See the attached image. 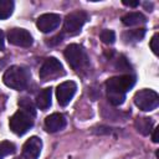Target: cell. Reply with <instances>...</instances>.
I'll list each match as a JSON object with an SVG mask.
<instances>
[{
    "label": "cell",
    "instance_id": "obj_1",
    "mask_svg": "<svg viewBox=\"0 0 159 159\" xmlns=\"http://www.w3.org/2000/svg\"><path fill=\"white\" fill-rule=\"evenodd\" d=\"M135 77L133 75L125 73L122 76H116L106 82V91L108 101L113 106H120L123 104L125 99V93L134 86Z\"/></svg>",
    "mask_w": 159,
    "mask_h": 159
},
{
    "label": "cell",
    "instance_id": "obj_2",
    "mask_svg": "<svg viewBox=\"0 0 159 159\" xmlns=\"http://www.w3.org/2000/svg\"><path fill=\"white\" fill-rule=\"evenodd\" d=\"M29 80H30V73L22 66H11L5 71L2 76L4 83L7 87L17 91L25 89L29 84Z\"/></svg>",
    "mask_w": 159,
    "mask_h": 159
},
{
    "label": "cell",
    "instance_id": "obj_3",
    "mask_svg": "<svg viewBox=\"0 0 159 159\" xmlns=\"http://www.w3.org/2000/svg\"><path fill=\"white\" fill-rule=\"evenodd\" d=\"M63 53H65V58L67 60L68 65L75 71H80L88 65V57H87L86 51L83 50L82 46H80L77 43L68 45L65 48Z\"/></svg>",
    "mask_w": 159,
    "mask_h": 159
},
{
    "label": "cell",
    "instance_id": "obj_4",
    "mask_svg": "<svg viewBox=\"0 0 159 159\" xmlns=\"http://www.w3.org/2000/svg\"><path fill=\"white\" fill-rule=\"evenodd\" d=\"M34 117L35 116L30 114L29 112L19 109L17 112H15L12 114V117L9 120V127L11 129V132L17 135L25 134L34 125Z\"/></svg>",
    "mask_w": 159,
    "mask_h": 159
},
{
    "label": "cell",
    "instance_id": "obj_5",
    "mask_svg": "<svg viewBox=\"0 0 159 159\" xmlns=\"http://www.w3.org/2000/svg\"><path fill=\"white\" fill-rule=\"evenodd\" d=\"M87 20H88V15L84 11L78 10V11L70 12L63 21V32L70 36H75L80 34L81 29L83 27Z\"/></svg>",
    "mask_w": 159,
    "mask_h": 159
},
{
    "label": "cell",
    "instance_id": "obj_6",
    "mask_svg": "<svg viewBox=\"0 0 159 159\" xmlns=\"http://www.w3.org/2000/svg\"><path fill=\"white\" fill-rule=\"evenodd\" d=\"M133 99L134 104L144 112L153 111L159 104V96L153 89H140L134 94Z\"/></svg>",
    "mask_w": 159,
    "mask_h": 159
},
{
    "label": "cell",
    "instance_id": "obj_7",
    "mask_svg": "<svg viewBox=\"0 0 159 159\" xmlns=\"http://www.w3.org/2000/svg\"><path fill=\"white\" fill-rule=\"evenodd\" d=\"M40 78L43 81H47L50 78L57 77L60 75H63V67L61 62L55 57H48L40 68Z\"/></svg>",
    "mask_w": 159,
    "mask_h": 159
},
{
    "label": "cell",
    "instance_id": "obj_8",
    "mask_svg": "<svg viewBox=\"0 0 159 159\" xmlns=\"http://www.w3.org/2000/svg\"><path fill=\"white\" fill-rule=\"evenodd\" d=\"M76 91H77V84L73 81H65L60 83L56 88V97L58 104L62 107L67 106L72 101Z\"/></svg>",
    "mask_w": 159,
    "mask_h": 159
},
{
    "label": "cell",
    "instance_id": "obj_9",
    "mask_svg": "<svg viewBox=\"0 0 159 159\" xmlns=\"http://www.w3.org/2000/svg\"><path fill=\"white\" fill-rule=\"evenodd\" d=\"M7 40L10 43H12L15 46H20V47H30L34 42L32 35L27 30L20 29V27H15V29L9 30Z\"/></svg>",
    "mask_w": 159,
    "mask_h": 159
},
{
    "label": "cell",
    "instance_id": "obj_10",
    "mask_svg": "<svg viewBox=\"0 0 159 159\" xmlns=\"http://www.w3.org/2000/svg\"><path fill=\"white\" fill-rule=\"evenodd\" d=\"M60 24H61V16L58 14H53V12L43 14V15L39 16L36 20L37 29L45 34L56 30L60 26Z\"/></svg>",
    "mask_w": 159,
    "mask_h": 159
},
{
    "label": "cell",
    "instance_id": "obj_11",
    "mask_svg": "<svg viewBox=\"0 0 159 159\" xmlns=\"http://www.w3.org/2000/svg\"><path fill=\"white\" fill-rule=\"evenodd\" d=\"M42 149V142L39 137H30L22 147V157L25 159H37Z\"/></svg>",
    "mask_w": 159,
    "mask_h": 159
},
{
    "label": "cell",
    "instance_id": "obj_12",
    "mask_svg": "<svg viewBox=\"0 0 159 159\" xmlns=\"http://www.w3.org/2000/svg\"><path fill=\"white\" fill-rule=\"evenodd\" d=\"M65 125H66V118L61 113H52V114L47 116L45 119V128L50 133L58 132V130L63 129Z\"/></svg>",
    "mask_w": 159,
    "mask_h": 159
},
{
    "label": "cell",
    "instance_id": "obj_13",
    "mask_svg": "<svg viewBox=\"0 0 159 159\" xmlns=\"http://www.w3.org/2000/svg\"><path fill=\"white\" fill-rule=\"evenodd\" d=\"M145 21H147L145 16L142 12H138V11L128 12V14L123 15V17H122V22H123L124 26H135V25L144 24Z\"/></svg>",
    "mask_w": 159,
    "mask_h": 159
},
{
    "label": "cell",
    "instance_id": "obj_14",
    "mask_svg": "<svg viewBox=\"0 0 159 159\" xmlns=\"http://www.w3.org/2000/svg\"><path fill=\"white\" fill-rule=\"evenodd\" d=\"M51 97H52V89L51 88H43L36 96V106L42 111L47 109L51 106Z\"/></svg>",
    "mask_w": 159,
    "mask_h": 159
},
{
    "label": "cell",
    "instance_id": "obj_15",
    "mask_svg": "<svg viewBox=\"0 0 159 159\" xmlns=\"http://www.w3.org/2000/svg\"><path fill=\"white\" fill-rule=\"evenodd\" d=\"M134 125L140 134L148 135L153 129V120L148 117H138L134 122Z\"/></svg>",
    "mask_w": 159,
    "mask_h": 159
},
{
    "label": "cell",
    "instance_id": "obj_16",
    "mask_svg": "<svg viewBox=\"0 0 159 159\" xmlns=\"http://www.w3.org/2000/svg\"><path fill=\"white\" fill-rule=\"evenodd\" d=\"M145 35V29H135V30H128L125 32H123L122 37L124 40V42L127 43H133V42H138L140 41Z\"/></svg>",
    "mask_w": 159,
    "mask_h": 159
},
{
    "label": "cell",
    "instance_id": "obj_17",
    "mask_svg": "<svg viewBox=\"0 0 159 159\" xmlns=\"http://www.w3.org/2000/svg\"><path fill=\"white\" fill-rule=\"evenodd\" d=\"M14 11L12 0H0V20H5L11 16Z\"/></svg>",
    "mask_w": 159,
    "mask_h": 159
},
{
    "label": "cell",
    "instance_id": "obj_18",
    "mask_svg": "<svg viewBox=\"0 0 159 159\" xmlns=\"http://www.w3.org/2000/svg\"><path fill=\"white\" fill-rule=\"evenodd\" d=\"M15 150H16V147L14 143H11L9 140L0 142V159H4L6 155L14 154Z\"/></svg>",
    "mask_w": 159,
    "mask_h": 159
},
{
    "label": "cell",
    "instance_id": "obj_19",
    "mask_svg": "<svg viewBox=\"0 0 159 159\" xmlns=\"http://www.w3.org/2000/svg\"><path fill=\"white\" fill-rule=\"evenodd\" d=\"M99 37H101L102 42L106 45H112L116 41V34L112 30H103L99 34Z\"/></svg>",
    "mask_w": 159,
    "mask_h": 159
},
{
    "label": "cell",
    "instance_id": "obj_20",
    "mask_svg": "<svg viewBox=\"0 0 159 159\" xmlns=\"http://www.w3.org/2000/svg\"><path fill=\"white\" fill-rule=\"evenodd\" d=\"M19 106H20V109L26 111V112H29L30 114L35 116V107H34L32 102H31L29 98H21V99L19 101Z\"/></svg>",
    "mask_w": 159,
    "mask_h": 159
},
{
    "label": "cell",
    "instance_id": "obj_21",
    "mask_svg": "<svg viewBox=\"0 0 159 159\" xmlns=\"http://www.w3.org/2000/svg\"><path fill=\"white\" fill-rule=\"evenodd\" d=\"M116 67H117V68H119V70H122V71H127L130 66H129V63L127 62L125 57L119 56V58H118V61H117V63H116Z\"/></svg>",
    "mask_w": 159,
    "mask_h": 159
},
{
    "label": "cell",
    "instance_id": "obj_22",
    "mask_svg": "<svg viewBox=\"0 0 159 159\" xmlns=\"http://www.w3.org/2000/svg\"><path fill=\"white\" fill-rule=\"evenodd\" d=\"M158 37H159V35L158 34H154L153 35V37H152V40H150V48H152V51L155 53V55H158L159 53V46H158Z\"/></svg>",
    "mask_w": 159,
    "mask_h": 159
},
{
    "label": "cell",
    "instance_id": "obj_23",
    "mask_svg": "<svg viewBox=\"0 0 159 159\" xmlns=\"http://www.w3.org/2000/svg\"><path fill=\"white\" fill-rule=\"evenodd\" d=\"M123 4L125 6H129V7H137L139 5V1H128V0H123Z\"/></svg>",
    "mask_w": 159,
    "mask_h": 159
},
{
    "label": "cell",
    "instance_id": "obj_24",
    "mask_svg": "<svg viewBox=\"0 0 159 159\" xmlns=\"http://www.w3.org/2000/svg\"><path fill=\"white\" fill-rule=\"evenodd\" d=\"M52 41H50V42H47L48 45H56V43H60L61 41H62V35H57V36H55L53 39H51Z\"/></svg>",
    "mask_w": 159,
    "mask_h": 159
},
{
    "label": "cell",
    "instance_id": "obj_25",
    "mask_svg": "<svg viewBox=\"0 0 159 159\" xmlns=\"http://www.w3.org/2000/svg\"><path fill=\"white\" fill-rule=\"evenodd\" d=\"M5 47V35H4V31L0 29V51L4 50Z\"/></svg>",
    "mask_w": 159,
    "mask_h": 159
},
{
    "label": "cell",
    "instance_id": "obj_26",
    "mask_svg": "<svg viewBox=\"0 0 159 159\" xmlns=\"http://www.w3.org/2000/svg\"><path fill=\"white\" fill-rule=\"evenodd\" d=\"M158 128H155L154 129V132H153V142L154 143H158Z\"/></svg>",
    "mask_w": 159,
    "mask_h": 159
}]
</instances>
